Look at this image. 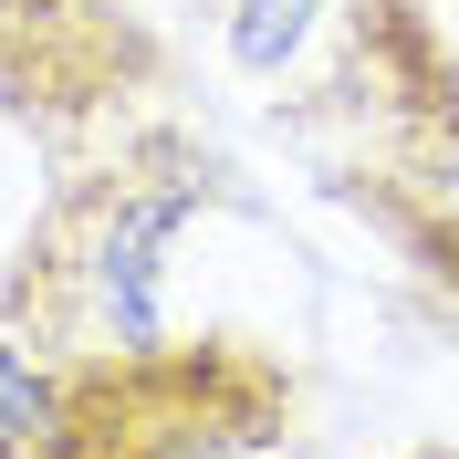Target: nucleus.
Masks as SVG:
<instances>
[{
  "mask_svg": "<svg viewBox=\"0 0 459 459\" xmlns=\"http://www.w3.org/2000/svg\"><path fill=\"white\" fill-rule=\"evenodd\" d=\"M292 386L251 355H94L74 376V418L42 459H282Z\"/></svg>",
  "mask_w": 459,
  "mask_h": 459,
  "instance_id": "nucleus-1",
  "label": "nucleus"
},
{
  "mask_svg": "<svg viewBox=\"0 0 459 459\" xmlns=\"http://www.w3.org/2000/svg\"><path fill=\"white\" fill-rule=\"evenodd\" d=\"M188 209H199V178H168V188L105 178L94 199L63 209V230L42 240L22 303L53 324V344L74 366H94V355H157L168 344V240H178Z\"/></svg>",
  "mask_w": 459,
  "mask_h": 459,
  "instance_id": "nucleus-2",
  "label": "nucleus"
},
{
  "mask_svg": "<svg viewBox=\"0 0 459 459\" xmlns=\"http://www.w3.org/2000/svg\"><path fill=\"white\" fill-rule=\"evenodd\" d=\"M74 355L42 334H22V324H0V459H42L63 438V418H74Z\"/></svg>",
  "mask_w": 459,
  "mask_h": 459,
  "instance_id": "nucleus-3",
  "label": "nucleus"
},
{
  "mask_svg": "<svg viewBox=\"0 0 459 459\" xmlns=\"http://www.w3.org/2000/svg\"><path fill=\"white\" fill-rule=\"evenodd\" d=\"M324 11L334 0H230V53L251 63V74H292Z\"/></svg>",
  "mask_w": 459,
  "mask_h": 459,
  "instance_id": "nucleus-4",
  "label": "nucleus"
},
{
  "mask_svg": "<svg viewBox=\"0 0 459 459\" xmlns=\"http://www.w3.org/2000/svg\"><path fill=\"white\" fill-rule=\"evenodd\" d=\"M53 42H63L53 0H0V74H11V84H31V74L53 63Z\"/></svg>",
  "mask_w": 459,
  "mask_h": 459,
  "instance_id": "nucleus-5",
  "label": "nucleus"
}]
</instances>
